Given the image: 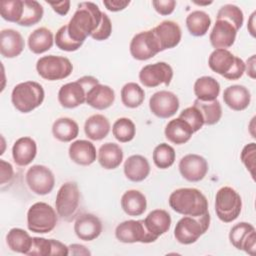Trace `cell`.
Instances as JSON below:
<instances>
[{
	"label": "cell",
	"mask_w": 256,
	"mask_h": 256,
	"mask_svg": "<svg viewBox=\"0 0 256 256\" xmlns=\"http://www.w3.org/2000/svg\"><path fill=\"white\" fill-rule=\"evenodd\" d=\"M102 15L103 12L95 3L80 2L67 24L69 36L74 41L83 43L97 29L102 20Z\"/></svg>",
	"instance_id": "obj_1"
},
{
	"label": "cell",
	"mask_w": 256,
	"mask_h": 256,
	"mask_svg": "<svg viewBox=\"0 0 256 256\" xmlns=\"http://www.w3.org/2000/svg\"><path fill=\"white\" fill-rule=\"evenodd\" d=\"M168 203L172 210L184 216L199 217L209 212L207 198L196 188L174 190L169 196Z\"/></svg>",
	"instance_id": "obj_2"
},
{
	"label": "cell",
	"mask_w": 256,
	"mask_h": 256,
	"mask_svg": "<svg viewBox=\"0 0 256 256\" xmlns=\"http://www.w3.org/2000/svg\"><path fill=\"white\" fill-rule=\"evenodd\" d=\"M43 86L35 81H25L17 84L11 92V102L21 113H29L38 108L44 101Z\"/></svg>",
	"instance_id": "obj_3"
},
{
	"label": "cell",
	"mask_w": 256,
	"mask_h": 256,
	"mask_svg": "<svg viewBox=\"0 0 256 256\" xmlns=\"http://www.w3.org/2000/svg\"><path fill=\"white\" fill-rule=\"evenodd\" d=\"M208 66L228 80H238L245 72V62L228 49H215L208 58Z\"/></svg>",
	"instance_id": "obj_4"
},
{
	"label": "cell",
	"mask_w": 256,
	"mask_h": 256,
	"mask_svg": "<svg viewBox=\"0 0 256 256\" xmlns=\"http://www.w3.org/2000/svg\"><path fill=\"white\" fill-rule=\"evenodd\" d=\"M99 80L93 76H83L74 82H69L61 86L58 91V101L60 105L67 109L76 108L86 103L88 90Z\"/></svg>",
	"instance_id": "obj_5"
},
{
	"label": "cell",
	"mask_w": 256,
	"mask_h": 256,
	"mask_svg": "<svg viewBox=\"0 0 256 256\" xmlns=\"http://www.w3.org/2000/svg\"><path fill=\"white\" fill-rule=\"evenodd\" d=\"M209 226V212L199 217L184 216L175 226L174 237L177 242L183 245H189L195 243L208 230Z\"/></svg>",
	"instance_id": "obj_6"
},
{
	"label": "cell",
	"mask_w": 256,
	"mask_h": 256,
	"mask_svg": "<svg viewBox=\"0 0 256 256\" xmlns=\"http://www.w3.org/2000/svg\"><path fill=\"white\" fill-rule=\"evenodd\" d=\"M57 212L51 205L45 202H36L27 211V227L34 233H49L57 225Z\"/></svg>",
	"instance_id": "obj_7"
},
{
	"label": "cell",
	"mask_w": 256,
	"mask_h": 256,
	"mask_svg": "<svg viewBox=\"0 0 256 256\" xmlns=\"http://www.w3.org/2000/svg\"><path fill=\"white\" fill-rule=\"evenodd\" d=\"M242 210V199L239 193L229 186L221 187L215 195V212L224 223L233 222Z\"/></svg>",
	"instance_id": "obj_8"
},
{
	"label": "cell",
	"mask_w": 256,
	"mask_h": 256,
	"mask_svg": "<svg viewBox=\"0 0 256 256\" xmlns=\"http://www.w3.org/2000/svg\"><path fill=\"white\" fill-rule=\"evenodd\" d=\"M80 204V191L76 182L68 181L61 185L55 200V208L58 216L70 222L77 216Z\"/></svg>",
	"instance_id": "obj_9"
},
{
	"label": "cell",
	"mask_w": 256,
	"mask_h": 256,
	"mask_svg": "<svg viewBox=\"0 0 256 256\" xmlns=\"http://www.w3.org/2000/svg\"><path fill=\"white\" fill-rule=\"evenodd\" d=\"M36 70L43 79L56 81L70 76L73 71V65L66 57L47 55L37 60Z\"/></svg>",
	"instance_id": "obj_10"
},
{
	"label": "cell",
	"mask_w": 256,
	"mask_h": 256,
	"mask_svg": "<svg viewBox=\"0 0 256 256\" xmlns=\"http://www.w3.org/2000/svg\"><path fill=\"white\" fill-rule=\"evenodd\" d=\"M115 237L122 243H152L157 239L147 230L143 220H126L115 228Z\"/></svg>",
	"instance_id": "obj_11"
},
{
	"label": "cell",
	"mask_w": 256,
	"mask_h": 256,
	"mask_svg": "<svg viewBox=\"0 0 256 256\" xmlns=\"http://www.w3.org/2000/svg\"><path fill=\"white\" fill-rule=\"evenodd\" d=\"M129 50L131 56L139 61L151 59L161 52L159 43L152 29L135 34L131 39Z\"/></svg>",
	"instance_id": "obj_12"
},
{
	"label": "cell",
	"mask_w": 256,
	"mask_h": 256,
	"mask_svg": "<svg viewBox=\"0 0 256 256\" xmlns=\"http://www.w3.org/2000/svg\"><path fill=\"white\" fill-rule=\"evenodd\" d=\"M25 179L29 189L33 193L41 196L49 194L55 185V176L45 165H32L27 170Z\"/></svg>",
	"instance_id": "obj_13"
},
{
	"label": "cell",
	"mask_w": 256,
	"mask_h": 256,
	"mask_svg": "<svg viewBox=\"0 0 256 256\" xmlns=\"http://www.w3.org/2000/svg\"><path fill=\"white\" fill-rule=\"evenodd\" d=\"M173 78V69L166 62H156L141 68L139 72L140 83L148 88H154L161 84L168 86Z\"/></svg>",
	"instance_id": "obj_14"
},
{
	"label": "cell",
	"mask_w": 256,
	"mask_h": 256,
	"mask_svg": "<svg viewBox=\"0 0 256 256\" xmlns=\"http://www.w3.org/2000/svg\"><path fill=\"white\" fill-rule=\"evenodd\" d=\"M180 102L176 94L167 90L155 92L149 99V108L153 115L161 119H167L176 114Z\"/></svg>",
	"instance_id": "obj_15"
},
{
	"label": "cell",
	"mask_w": 256,
	"mask_h": 256,
	"mask_svg": "<svg viewBox=\"0 0 256 256\" xmlns=\"http://www.w3.org/2000/svg\"><path fill=\"white\" fill-rule=\"evenodd\" d=\"M181 176L189 182H199L206 176L209 166L207 160L198 154L183 156L178 164Z\"/></svg>",
	"instance_id": "obj_16"
},
{
	"label": "cell",
	"mask_w": 256,
	"mask_h": 256,
	"mask_svg": "<svg viewBox=\"0 0 256 256\" xmlns=\"http://www.w3.org/2000/svg\"><path fill=\"white\" fill-rule=\"evenodd\" d=\"M160 50L164 51L176 47L182 38V31L178 23L171 20H164L152 29Z\"/></svg>",
	"instance_id": "obj_17"
},
{
	"label": "cell",
	"mask_w": 256,
	"mask_h": 256,
	"mask_svg": "<svg viewBox=\"0 0 256 256\" xmlns=\"http://www.w3.org/2000/svg\"><path fill=\"white\" fill-rule=\"evenodd\" d=\"M102 222L94 214L82 213L78 215L74 223V232L76 236L83 241H92L102 233Z\"/></svg>",
	"instance_id": "obj_18"
},
{
	"label": "cell",
	"mask_w": 256,
	"mask_h": 256,
	"mask_svg": "<svg viewBox=\"0 0 256 256\" xmlns=\"http://www.w3.org/2000/svg\"><path fill=\"white\" fill-rule=\"evenodd\" d=\"M238 30L228 21L216 19V22L210 32L209 40L215 49H228L235 40Z\"/></svg>",
	"instance_id": "obj_19"
},
{
	"label": "cell",
	"mask_w": 256,
	"mask_h": 256,
	"mask_svg": "<svg viewBox=\"0 0 256 256\" xmlns=\"http://www.w3.org/2000/svg\"><path fill=\"white\" fill-rule=\"evenodd\" d=\"M24 46V39L17 30L8 28L0 32V53L3 57L15 58L19 56Z\"/></svg>",
	"instance_id": "obj_20"
},
{
	"label": "cell",
	"mask_w": 256,
	"mask_h": 256,
	"mask_svg": "<svg viewBox=\"0 0 256 256\" xmlns=\"http://www.w3.org/2000/svg\"><path fill=\"white\" fill-rule=\"evenodd\" d=\"M114 101V90L110 86L101 83L93 85L86 94V103L97 110H105L109 108Z\"/></svg>",
	"instance_id": "obj_21"
},
{
	"label": "cell",
	"mask_w": 256,
	"mask_h": 256,
	"mask_svg": "<svg viewBox=\"0 0 256 256\" xmlns=\"http://www.w3.org/2000/svg\"><path fill=\"white\" fill-rule=\"evenodd\" d=\"M70 159L81 166H89L95 162L97 153L94 144L88 140H76L72 142L68 149Z\"/></svg>",
	"instance_id": "obj_22"
},
{
	"label": "cell",
	"mask_w": 256,
	"mask_h": 256,
	"mask_svg": "<svg viewBox=\"0 0 256 256\" xmlns=\"http://www.w3.org/2000/svg\"><path fill=\"white\" fill-rule=\"evenodd\" d=\"M37 144L34 139L28 136L18 138L12 147V157L18 166L29 165L36 157Z\"/></svg>",
	"instance_id": "obj_23"
},
{
	"label": "cell",
	"mask_w": 256,
	"mask_h": 256,
	"mask_svg": "<svg viewBox=\"0 0 256 256\" xmlns=\"http://www.w3.org/2000/svg\"><path fill=\"white\" fill-rule=\"evenodd\" d=\"M224 103L234 111L245 110L251 102V94L247 87L243 85H231L223 92Z\"/></svg>",
	"instance_id": "obj_24"
},
{
	"label": "cell",
	"mask_w": 256,
	"mask_h": 256,
	"mask_svg": "<svg viewBox=\"0 0 256 256\" xmlns=\"http://www.w3.org/2000/svg\"><path fill=\"white\" fill-rule=\"evenodd\" d=\"M123 171L128 180L132 182H141L148 177L150 173V164L147 158L142 155H131L125 160Z\"/></svg>",
	"instance_id": "obj_25"
},
{
	"label": "cell",
	"mask_w": 256,
	"mask_h": 256,
	"mask_svg": "<svg viewBox=\"0 0 256 256\" xmlns=\"http://www.w3.org/2000/svg\"><path fill=\"white\" fill-rule=\"evenodd\" d=\"M143 221L147 230L156 239L168 232L172 223L170 214L164 209L152 210Z\"/></svg>",
	"instance_id": "obj_26"
},
{
	"label": "cell",
	"mask_w": 256,
	"mask_h": 256,
	"mask_svg": "<svg viewBox=\"0 0 256 256\" xmlns=\"http://www.w3.org/2000/svg\"><path fill=\"white\" fill-rule=\"evenodd\" d=\"M123 150L120 145L113 142L101 145L97 154L99 164L106 170H113L119 167L123 161Z\"/></svg>",
	"instance_id": "obj_27"
},
{
	"label": "cell",
	"mask_w": 256,
	"mask_h": 256,
	"mask_svg": "<svg viewBox=\"0 0 256 256\" xmlns=\"http://www.w3.org/2000/svg\"><path fill=\"white\" fill-rule=\"evenodd\" d=\"M193 133L189 124L180 118L170 120L164 130L166 139L176 145H182L188 142Z\"/></svg>",
	"instance_id": "obj_28"
},
{
	"label": "cell",
	"mask_w": 256,
	"mask_h": 256,
	"mask_svg": "<svg viewBox=\"0 0 256 256\" xmlns=\"http://www.w3.org/2000/svg\"><path fill=\"white\" fill-rule=\"evenodd\" d=\"M121 208L129 216H140L147 208V200L145 195L136 189L127 190L120 200Z\"/></svg>",
	"instance_id": "obj_29"
},
{
	"label": "cell",
	"mask_w": 256,
	"mask_h": 256,
	"mask_svg": "<svg viewBox=\"0 0 256 256\" xmlns=\"http://www.w3.org/2000/svg\"><path fill=\"white\" fill-rule=\"evenodd\" d=\"M111 124L109 119L102 114H94L88 117L84 123L85 135L93 141L104 139L110 132Z\"/></svg>",
	"instance_id": "obj_30"
},
{
	"label": "cell",
	"mask_w": 256,
	"mask_h": 256,
	"mask_svg": "<svg viewBox=\"0 0 256 256\" xmlns=\"http://www.w3.org/2000/svg\"><path fill=\"white\" fill-rule=\"evenodd\" d=\"M193 90L198 100L209 102L216 100L219 96L220 84L211 76H201L195 81Z\"/></svg>",
	"instance_id": "obj_31"
},
{
	"label": "cell",
	"mask_w": 256,
	"mask_h": 256,
	"mask_svg": "<svg viewBox=\"0 0 256 256\" xmlns=\"http://www.w3.org/2000/svg\"><path fill=\"white\" fill-rule=\"evenodd\" d=\"M54 44V36L50 29L39 27L28 37V47L34 54H42L50 50Z\"/></svg>",
	"instance_id": "obj_32"
},
{
	"label": "cell",
	"mask_w": 256,
	"mask_h": 256,
	"mask_svg": "<svg viewBox=\"0 0 256 256\" xmlns=\"http://www.w3.org/2000/svg\"><path fill=\"white\" fill-rule=\"evenodd\" d=\"M52 134L60 142H71L79 134V126L75 120L69 117H61L54 121Z\"/></svg>",
	"instance_id": "obj_33"
},
{
	"label": "cell",
	"mask_w": 256,
	"mask_h": 256,
	"mask_svg": "<svg viewBox=\"0 0 256 256\" xmlns=\"http://www.w3.org/2000/svg\"><path fill=\"white\" fill-rule=\"evenodd\" d=\"M8 248L16 253L27 255L32 246V237L21 228H12L6 235Z\"/></svg>",
	"instance_id": "obj_34"
},
{
	"label": "cell",
	"mask_w": 256,
	"mask_h": 256,
	"mask_svg": "<svg viewBox=\"0 0 256 256\" xmlns=\"http://www.w3.org/2000/svg\"><path fill=\"white\" fill-rule=\"evenodd\" d=\"M210 25V16L202 10L192 11L186 17V27L192 36H204L208 32Z\"/></svg>",
	"instance_id": "obj_35"
},
{
	"label": "cell",
	"mask_w": 256,
	"mask_h": 256,
	"mask_svg": "<svg viewBox=\"0 0 256 256\" xmlns=\"http://www.w3.org/2000/svg\"><path fill=\"white\" fill-rule=\"evenodd\" d=\"M144 99L145 92L143 88L135 82H128L121 88V101L127 108L139 107Z\"/></svg>",
	"instance_id": "obj_36"
},
{
	"label": "cell",
	"mask_w": 256,
	"mask_h": 256,
	"mask_svg": "<svg viewBox=\"0 0 256 256\" xmlns=\"http://www.w3.org/2000/svg\"><path fill=\"white\" fill-rule=\"evenodd\" d=\"M193 105L200 110L204 119V125H214L220 121L222 117V106L217 99L209 102L196 99Z\"/></svg>",
	"instance_id": "obj_37"
},
{
	"label": "cell",
	"mask_w": 256,
	"mask_h": 256,
	"mask_svg": "<svg viewBox=\"0 0 256 256\" xmlns=\"http://www.w3.org/2000/svg\"><path fill=\"white\" fill-rule=\"evenodd\" d=\"M23 15L18 25L30 27L40 22L44 14L43 6L36 0H23Z\"/></svg>",
	"instance_id": "obj_38"
},
{
	"label": "cell",
	"mask_w": 256,
	"mask_h": 256,
	"mask_svg": "<svg viewBox=\"0 0 256 256\" xmlns=\"http://www.w3.org/2000/svg\"><path fill=\"white\" fill-rule=\"evenodd\" d=\"M112 134L115 139L121 143L130 142L131 140H133L136 134L135 124L131 119L127 117L118 118L113 123Z\"/></svg>",
	"instance_id": "obj_39"
},
{
	"label": "cell",
	"mask_w": 256,
	"mask_h": 256,
	"mask_svg": "<svg viewBox=\"0 0 256 256\" xmlns=\"http://www.w3.org/2000/svg\"><path fill=\"white\" fill-rule=\"evenodd\" d=\"M176 158V153L174 148L167 143L158 144L152 154V159L156 167L160 169H167L171 167Z\"/></svg>",
	"instance_id": "obj_40"
},
{
	"label": "cell",
	"mask_w": 256,
	"mask_h": 256,
	"mask_svg": "<svg viewBox=\"0 0 256 256\" xmlns=\"http://www.w3.org/2000/svg\"><path fill=\"white\" fill-rule=\"evenodd\" d=\"M23 0H4L0 2L1 17L8 21L18 24L23 15Z\"/></svg>",
	"instance_id": "obj_41"
},
{
	"label": "cell",
	"mask_w": 256,
	"mask_h": 256,
	"mask_svg": "<svg viewBox=\"0 0 256 256\" xmlns=\"http://www.w3.org/2000/svg\"><path fill=\"white\" fill-rule=\"evenodd\" d=\"M216 19H223L231 23L237 30H239L244 22L243 11L236 5L226 4L221 6L218 10Z\"/></svg>",
	"instance_id": "obj_42"
},
{
	"label": "cell",
	"mask_w": 256,
	"mask_h": 256,
	"mask_svg": "<svg viewBox=\"0 0 256 256\" xmlns=\"http://www.w3.org/2000/svg\"><path fill=\"white\" fill-rule=\"evenodd\" d=\"M254 231L256 230L252 224L248 222H239L230 229L229 241L236 249L241 250L245 239Z\"/></svg>",
	"instance_id": "obj_43"
},
{
	"label": "cell",
	"mask_w": 256,
	"mask_h": 256,
	"mask_svg": "<svg viewBox=\"0 0 256 256\" xmlns=\"http://www.w3.org/2000/svg\"><path fill=\"white\" fill-rule=\"evenodd\" d=\"M54 42L56 44V46L62 50V51H66V52H73V51H77L83 43L81 42H76L74 41L68 34V27L67 24L61 26L55 35L54 38Z\"/></svg>",
	"instance_id": "obj_44"
},
{
	"label": "cell",
	"mask_w": 256,
	"mask_h": 256,
	"mask_svg": "<svg viewBox=\"0 0 256 256\" xmlns=\"http://www.w3.org/2000/svg\"><path fill=\"white\" fill-rule=\"evenodd\" d=\"M178 118L187 122L194 133L199 131L204 125L203 116H202L200 110L194 105L182 110V112L179 114Z\"/></svg>",
	"instance_id": "obj_45"
},
{
	"label": "cell",
	"mask_w": 256,
	"mask_h": 256,
	"mask_svg": "<svg viewBox=\"0 0 256 256\" xmlns=\"http://www.w3.org/2000/svg\"><path fill=\"white\" fill-rule=\"evenodd\" d=\"M51 239L43 237H32V246L29 250V256H48L51 255Z\"/></svg>",
	"instance_id": "obj_46"
},
{
	"label": "cell",
	"mask_w": 256,
	"mask_h": 256,
	"mask_svg": "<svg viewBox=\"0 0 256 256\" xmlns=\"http://www.w3.org/2000/svg\"><path fill=\"white\" fill-rule=\"evenodd\" d=\"M255 157H256V145L254 142H251L245 145L241 151L240 159L245 165L246 169L249 171L252 178H254V169H255Z\"/></svg>",
	"instance_id": "obj_47"
},
{
	"label": "cell",
	"mask_w": 256,
	"mask_h": 256,
	"mask_svg": "<svg viewBox=\"0 0 256 256\" xmlns=\"http://www.w3.org/2000/svg\"><path fill=\"white\" fill-rule=\"evenodd\" d=\"M111 32H112L111 20H110L109 16L103 12L102 20H101L99 26L92 33V35L90 37L96 41H104L110 37Z\"/></svg>",
	"instance_id": "obj_48"
},
{
	"label": "cell",
	"mask_w": 256,
	"mask_h": 256,
	"mask_svg": "<svg viewBox=\"0 0 256 256\" xmlns=\"http://www.w3.org/2000/svg\"><path fill=\"white\" fill-rule=\"evenodd\" d=\"M176 1L175 0H154L152 1V5L157 13L160 15L166 16L173 13L175 7H176Z\"/></svg>",
	"instance_id": "obj_49"
},
{
	"label": "cell",
	"mask_w": 256,
	"mask_h": 256,
	"mask_svg": "<svg viewBox=\"0 0 256 256\" xmlns=\"http://www.w3.org/2000/svg\"><path fill=\"white\" fill-rule=\"evenodd\" d=\"M14 177V169L11 163L0 159V184L3 187L5 184H9Z\"/></svg>",
	"instance_id": "obj_50"
},
{
	"label": "cell",
	"mask_w": 256,
	"mask_h": 256,
	"mask_svg": "<svg viewBox=\"0 0 256 256\" xmlns=\"http://www.w3.org/2000/svg\"><path fill=\"white\" fill-rule=\"evenodd\" d=\"M130 4L129 0H105L103 1V5L107 10L111 12H118L125 9Z\"/></svg>",
	"instance_id": "obj_51"
},
{
	"label": "cell",
	"mask_w": 256,
	"mask_h": 256,
	"mask_svg": "<svg viewBox=\"0 0 256 256\" xmlns=\"http://www.w3.org/2000/svg\"><path fill=\"white\" fill-rule=\"evenodd\" d=\"M241 250H243L244 252L251 256H254L256 254V231L252 232L245 239V241L242 244Z\"/></svg>",
	"instance_id": "obj_52"
},
{
	"label": "cell",
	"mask_w": 256,
	"mask_h": 256,
	"mask_svg": "<svg viewBox=\"0 0 256 256\" xmlns=\"http://www.w3.org/2000/svg\"><path fill=\"white\" fill-rule=\"evenodd\" d=\"M53 9L54 12L57 14L64 16L69 12L70 9V1L64 0V1H57V2H47Z\"/></svg>",
	"instance_id": "obj_53"
},
{
	"label": "cell",
	"mask_w": 256,
	"mask_h": 256,
	"mask_svg": "<svg viewBox=\"0 0 256 256\" xmlns=\"http://www.w3.org/2000/svg\"><path fill=\"white\" fill-rule=\"evenodd\" d=\"M51 244H52L51 255H60V256L69 255V247L64 243L55 239H51Z\"/></svg>",
	"instance_id": "obj_54"
},
{
	"label": "cell",
	"mask_w": 256,
	"mask_h": 256,
	"mask_svg": "<svg viewBox=\"0 0 256 256\" xmlns=\"http://www.w3.org/2000/svg\"><path fill=\"white\" fill-rule=\"evenodd\" d=\"M68 247H69V255H75V256L91 255V252L89 251V249L86 246L82 245V244L73 243V244L69 245Z\"/></svg>",
	"instance_id": "obj_55"
},
{
	"label": "cell",
	"mask_w": 256,
	"mask_h": 256,
	"mask_svg": "<svg viewBox=\"0 0 256 256\" xmlns=\"http://www.w3.org/2000/svg\"><path fill=\"white\" fill-rule=\"evenodd\" d=\"M245 72L251 79H255V55H252L247 59L245 63Z\"/></svg>",
	"instance_id": "obj_56"
},
{
	"label": "cell",
	"mask_w": 256,
	"mask_h": 256,
	"mask_svg": "<svg viewBox=\"0 0 256 256\" xmlns=\"http://www.w3.org/2000/svg\"><path fill=\"white\" fill-rule=\"evenodd\" d=\"M255 15H256V12L254 11L250 15V18L248 20V25H247L248 31L252 37H255Z\"/></svg>",
	"instance_id": "obj_57"
},
{
	"label": "cell",
	"mask_w": 256,
	"mask_h": 256,
	"mask_svg": "<svg viewBox=\"0 0 256 256\" xmlns=\"http://www.w3.org/2000/svg\"><path fill=\"white\" fill-rule=\"evenodd\" d=\"M194 3L195 4H197V5H210V4H212V1H207V2H198V1H194Z\"/></svg>",
	"instance_id": "obj_58"
}]
</instances>
